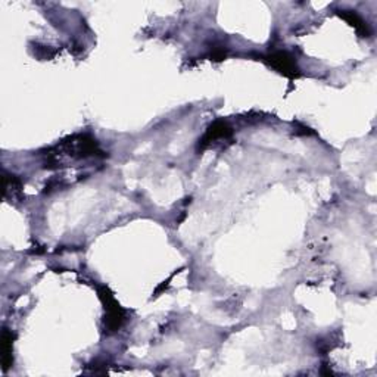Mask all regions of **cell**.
I'll use <instances>...</instances> for the list:
<instances>
[{
	"label": "cell",
	"mask_w": 377,
	"mask_h": 377,
	"mask_svg": "<svg viewBox=\"0 0 377 377\" xmlns=\"http://www.w3.org/2000/svg\"><path fill=\"white\" fill-rule=\"evenodd\" d=\"M105 152L101 149L99 143L87 135L72 136L60 142L55 148L49 149L46 153V168L56 167L59 160L67 158L71 161L90 160V158H105Z\"/></svg>",
	"instance_id": "6da1fadb"
},
{
	"label": "cell",
	"mask_w": 377,
	"mask_h": 377,
	"mask_svg": "<svg viewBox=\"0 0 377 377\" xmlns=\"http://www.w3.org/2000/svg\"><path fill=\"white\" fill-rule=\"evenodd\" d=\"M97 294H99L105 308V332L115 333L121 329V326H123L126 320V311L115 301L114 294L109 290V287L99 286L97 287Z\"/></svg>",
	"instance_id": "7a4b0ae2"
},
{
	"label": "cell",
	"mask_w": 377,
	"mask_h": 377,
	"mask_svg": "<svg viewBox=\"0 0 377 377\" xmlns=\"http://www.w3.org/2000/svg\"><path fill=\"white\" fill-rule=\"evenodd\" d=\"M264 60L270 67H273L276 71H278L280 74H283L287 78H296L301 74L299 67L296 64L294 55H290L286 51L271 52V53L264 56Z\"/></svg>",
	"instance_id": "3957f363"
},
{
	"label": "cell",
	"mask_w": 377,
	"mask_h": 377,
	"mask_svg": "<svg viewBox=\"0 0 377 377\" xmlns=\"http://www.w3.org/2000/svg\"><path fill=\"white\" fill-rule=\"evenodd\" d=\"M233 136V128L228 126V123L223 119H218L215 123H212L208 128H206V133L203 135L202 139H199L198 143V152H203L205 149H208L212 143L217 140H227Z\"/></svg>",
	"instance_id": "277c9868"
},
{
	"label": "cell",
	"mask_w": 377,
	"mask_h": 377,
	"mask_svg": "<svg viewBox=\"0 0 377 377\" xmlns=\"http://www.w3.org/2000/svg\"><path fill=\"white\" fill-rule=\"evenodd\" d=\"M14 333L8 329L2 330V337H0V361H2V371H8L12 364H14V355H12V351H14Z\"/></svg>",
	"instance_id": "5b68a950"
},
{
	"label": "cell",
	"mask_w": 377,
	"mask_h": 377,
	"mask_svg": "<svg viewBox=\"0 0 377 377\" xmlns=\"http://www.w3.org/2000/svg\"><path fill=\"white\" fill-rule=\"evenodd\" d=\"M339 17H342L345 21L349 22V26L354 27L357 33L361 35V37H370V28L367 26V22L364 21L355 10H349V9H342L337 12Z\"/></svg>",
	"instance_id": "8992f818"
},
{
	"label": "cell",
	"mask_w": 377,
	"mask_h": 377,
	"mask_svg": "<svg viewBox=\"0 0 377 377\" xmlns=\"http://www.w3.org/2000/svg\"><path fill=\"white\" fill-rule=\"evenodd\" d=\"M22 181L14 176L3 173V198L5 199H17L21 198Z\"/></svg>",
	"instance_id": "52a82bcc"
}]
</instances>
